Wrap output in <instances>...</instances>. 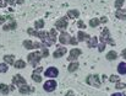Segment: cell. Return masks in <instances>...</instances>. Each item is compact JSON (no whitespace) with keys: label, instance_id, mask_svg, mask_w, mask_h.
I'll list each match as a JSON object with an SVG mask.
<instances>
[{"label":"cell","instance_id":"obj_1","mask_svg":"<svg viewBox=\"0 0 126 96\" xmlns=\"http://www.w3.org/2000/svg\"><path fill=\"white\" fill-rule=\"evenodd\" d=\"M100 42L102 43H109L110 46H115V42L110 38V33L108 28H103L102 33H100Z\"/></svg>","mask_w":126,"mask_h":96},{"label":"cell","instance_id":"obj_2","mask_svg":"<svg viewBox=\"0 0 126 96\" xmlns=\"http://www.w3.org/2000/svg\"><path fill=\"white\" fill-rule=\"evenodd\" d=\"M42 53L41 52H34V53H31V54H28V62H30V64H32L33 67H36L38 63H39V60L42 59Z\"/></svg>","mask_w":126,"mask_h":96},{"label":"cell","instance_id":"obj_3","mask_svg":"<svg viewBox=\"0 0 126 96\" xmlns=\"http://www.w3.org/2000/svg\"><path fill=\"white\" fill-rule=\"evenodd\" d=\"M87 84L91 85V86H94V88H99L100 86V78L98 75H88L87 78Z\"/></svg>","mask_w":126,"mask_h":96},{"label":"cell","instance_id":"obj_4","mask_svg":"<svg viewBox=\"0 0 126 96\" xmlns=\"http://www.w3.org/2000/svg\"><path fill=\"white\" fill-rule=\"evenodd\" d=\"M67 25H69V22H67V17H61V19H59L58 21H56V24H55V28L56 30H60V31H65L66 28H67Z\"/></svg>","mask_w":126,"mask_h":96},{"label":"cell","instance_id":"obj_5","mask_svg":"<svg viewBox=\"0 0 126 96\" xmlns=\"http://www.w3.org/2000/svg\"><path fill=\"white\" fill-rule=\"evenodd\" d=\"M56 86H58V84H56L55 80H48V81L44 83L43 89H44L45 91H48V93H51V91H54V90L56 89Z\"/></svg>","mask_w":126,"mask_h":96},{"label":"cell","instance_id":"obj_6","mask_svg":"<svg viewBox=\"0 0 126 96\" xmlns=\"http://www.w3.org/2000/svg\"><path fill=\"white\" fill-rule=\"evenodd\" d=\"M23 47L26 48V49H33V48L44 47V45L37 43V42H32L31 40H26V41H23Z\"/></svg>","mask_w":126,"mask_h":96},{"label":"cell","instance_id":"obj_7","mask_svg":"<svg viewBox=\"0 0 126 96\" xmlns=\"http://www.w3.org/2000/svg\"><path fill=\"white\" fill-rule=\"evenodd\" d=\"M27 32H28L30 35H32V36H37V37H39L41 40H44L45 37H48V32H45V31H34L33 28H28Z\"/></svg>","mask_w":126,"mask_h":96},{"label":"cell","instance_id":"obj_8","mask_svg":"<svg viewBox=\"0 0 126 96\" xmlns=\"http://www.w3.org/2000/svg\"><path fill=\"white\" fill-rule=\"evenodd\" d=\"M81 53H82L81 49H79V48H74V49H71L70 55H69L67 59H69L70 62H76V59L79 58V55H81Z\"/></svg>","mask_w":126,"mask_h":96},{"label":"cell","instance_id":"obj_9","mask_svg":"<svg viewBox=\"0 0 126 96\" xmlns=\"http://www.w3.org/2000/svg\"><path fill=\"white\" fill-rule=\"evenodd\" d=\"M44 75H45L47 78H56V76L59 75V70H58L56 68H54V67H50V68H48V69L44 72Z\"/></svg>","mask_w":126,"mask_h":96},{"label":"cell","instance_id":"obj_10","mask_svg":"<svg viewBox=\"0 0 126 96\" xmlns=\"http://www.w3.org/2000/svg\"><path fill=\"white\" fill-rule=\"evenodd\" d=\"M12 84H14V85H17V86H20V85H23V84H26V80H25V78H22L20 74H17V75L12 76Z\"/></svg>","mask_w":126,"mask_h":96},{"label":"cell","instance_id":"obj_11","mask_svg":"<svg viewBox=\"0 0 126 96\" xmlns=\"http://www.w3.org/2000/svg\"><path fill=\"white\" fill-rule=\"evenodd\" d=\"M18 91H20L21 94H30V93L34 91V88L28 86L27 84H23V85H20V86H18Z\"/></svg>","mask_w":126,"mask_h":96},{"label":"cell","instance_id":"obj_12","mask_svg":"<svg viewBox=\"0 0 126 96\" xmlns=\"http://www.w3.org/2000/svg\"><path fill=\"white\" fill-rule=\"evenodd\" d=\"M70 35L69 33H66V32H61V35H60V37H59V41H60V43H63V45H67V43H70Z\"/></svg>","mask_w":126,"mask_h":96},{"label":"cell","instance_id":"obj_13","mask_svg":"<svg viewBox=\"0 0 126 96\" xmlns=\"http://www.w3.org/2000/svg\"><path fill=\"white\" fill-rule=\"evenodd\" d=\"M91 37H89V35H87L86 32L83 31H80L79 33H77V41L79 42H83V41H88Z\"/></svg>","mask_w":126,"mask_h":96},{"label":"cell","instance_id":"obj_14","mask_svg":"<svg viewBox=\"0 0 126 96\" xmlns=\"http://www.w3.org/2000/svg\"><path fill=\"white\" fill-rule=\"evenodd\" d=\"M65 53H66V48L60 47V48H58V49H56V50L53 53V57H54V58H60V57H63Z\"/></svg>","mask_w":126,"mask_h":96},{"label":"cell","instance_id":"obj_15","mask_svg":"<svg viewBox=\"0 0 126 96\" xmlns=\"http://www.w3.org/2000/svg\"><path fill=\"white\" fill-rule=\"evenodd\" d=\"M115 16L120 20H126V9H118L115 12Z\"/></svg>","mask_w":126,"mask_h":96},{"label":"cell","instance_id":"obj_16","mask_svg":"<svg viewBox=\"0 0 126 96\" xmlns=\"http://www.w3.org/2000/svg\"><path fill=\"white\" fill-rule=\"evenodd\" d=\"M16 27H17L16 21H15V20H11V22H10L9 25H4V26H2V30H4V31H10V30H15Z\"/></svg>","mask_w":126,"mask_h":96},{"label":"cell","instance_id":"obj_17","mask_svg":"<svg viewBox=\"0 0 126 96\" xmlns=\"http://www.w3.org/2000/svg\"><path fill=\"white\" fill-rule=\"evenodd\" d=\"M97 45H98V38H97V37H91V38L87 41L88 48H93V47H95Z\"/></svg>","mask_w":126,"mask_h":96},{"label":"cell","instance_id":"obj_18","mask_svg":"<svg viewBox=\"0 0 126 96\" xmlns=\"http://www.w3.org/2000/svg\"><path fill=\"white\" fill-rule=\"evenodd\" d=\"M79 16H80L79 10H69L67 11V17L69 19H77Z\"/></svg>","mask_w":126,"mask_h":96},{"label":"cell","instance_id":"obj_19","mask_svg":"<svg viewBox=\"0 0 126 96\" xmlns=\"http://www.w3.org/2000/svg\"><path fill=\"white\" fill-rule=\"evenodd\" d=\"M14 67L17 68V69H23V68H26V62L22 60V59H18L14 63Z\"/></svg>","mask_w":126,"mask_h":96},{"label":"cell","instance_id":"obj_20","mask_svg":"<svg viewBox=\"0 0 126 96\" xmlns=\"http://www.w3.org/2000/svg\"><path fill=\"white\" fill-rule=\"evenodd\" d=\"M108 60H115L116 58H118V53L115 52V50H110L108 54H107V57H105Z\"/></svg>","mask_w":126,"mask_h":96},{"label":"cell","instance_id":"obj_21","mask_svg":"<svg viewBox=\"0 0 126 96\" xmlns=\"http://www.w3.org/2000/svg\"><path fill=\"white\" fill-rule=\"evenodd\" d=\"M118 72H119V74L125 75L126 74V63H120V64L118 65Z\"/></svg>","mask_w":126,"mask_h":96},{"label":"cell","instance_id":"obj_22","mask_svg":"<svg viewBox=\"0 0 126 96\" xmlns=\"http://www.w3.org/2000/svg\"><path fill=\"white\" fill-rule=\"evenodd\" d=\"M67 69H69V72H70V73L76 72V70L79 69V63H77V62H72V63L69 65V68H67Z\"/></svg>","mask_w":126,"mask_h":96},{"label":"cell","instance_id":"obj_23","mask_svg":"<svg viewBox=\"0 0 126 96\" xmlns=\"http://www.w3.org/2000/svg\"><path fill=\"white\" fill-rule=\"evenodd\" d=\"M4 60H5L6 64H14L15 63V57L14 55H5Z\"/></svg>","mask_w":126,"mask_h":96},{"label":"cell","instance_id":"obj_24","mask_svg":"<svg viewBox=\"0 0 126 96\" xmlns=\"http://www.w3.org/2000/svg\"><path fill=\"white\" fill-rule=\"evenodd\" d=\"M9 91H10V88L7 86V85H5V84H0V93L1 94H9Z\"/></svg>","mask_w":126,"mask_h":96},{"label":"cell","instance_id":"obj_25","mask_svg":"<svg viewBox=\"0 0 126 96\" xmlns=\"http://www.w3.org/2000/svg\"><path fill=\"white\" fill-rule=\"evenodd\" d=\"M99 24H100V20H99V19H92V20L89 21V26H91V27H93V28H94V27H97Z\"/></svg>","mask_w":126,"mask_h":96},{"label":"cell","instance_id":"obj_26","mask_svg":"<svg viewBox=\"0 0 126 96\" xmlns=\"http://www.w3.org/2000/svg\"><path fill=\"white\" fill-rule=\"evenodd\" d=\"M32 79H33V81H36V83H42V76L38 75L37 73H33V74H32Z\"/></svg>","mask_w":126,"mask_h":96},{"label":"cell","instance_id":"obj_27","mask_svg":"<svg viewBox=\"0 0 126 96\" xmlns=\"http://www.w3.org/2000/svg\"><path fill=\"white\" fill-rule=\"evenodd\" d=\"M34 27H36V28H43V27H44V20L41 19V20L36 21V22H34Z\"/></svg>","mask_w":126,"mask_h":96},{"label":"cell","instance_id":"obj_28","mask_svg":"<svg viewBox=\"0 0 126 96\" xmlns=\"http://www.w3.org/2000/svg\"><path fill=\"white\" fill-rule=\"evenodd\" d=\"M48 33H49V37H50V38H53V40L56 41V28H51Z\"/></svg>","mask_w":126,"mask_h":96},{"label":"cell","instance_id":"obj_29","mask_svg":"<svg viewBox=\"0 0 126 96\" xmlns=\"http://www.w3.org/2000/svg\"><path fill=\"white\" fill-rule=\"evenodd\" d=\"M7 64L6 63H0V73H6L7 72Z\"/></svg>","mask_w":126,"mask_h":96},{"label":"cell","instance_id":"obj_30","mask_svg":"<svg viewBox=\"0 0 126 96\" xmlns=\"http://www.w3.org/2000/svg\"><path fill=\"white\" fill-rule=\"evenodd\" d=\"M109 80H110L111 83H118V81H120V78H119L118 75H111V76L109 78Z\"/></svg>","mask_w":126,"mask_h":96},{"label":"cell","instance_id":"obj_31","mask_svg":"<svg viewBox=\"0 0 126 96\" xmlns=\"http://www.w3.org/2000/svg\"><path fill=\"white\" fill-rule=\"evenodd\" d=\"M124 2H125V0H116L114 5H115V7H116V9H120V7L123 6V4H124Z\"/></svg>","mask_w":126,"mask_h":96},{"label":"cell","instance_id":"obj_32","mask_svg":"<svg viewBox=\"0 0 126 96\" xmlns=\"http://www.w3.org/2000/svg\"><path fill=\"white\" fill-rule=\"evenodd\" d=\"M11 19H12V16H4V15H2V16H0V25H1V24H4L6 20H11Z\"/></svg>","mask_w":126,"mask_h":96},{"label":"cell","instance_id":"obj_33","mask_svg":"<svg viewBox=\"0 0 126 96\" xmlns=\"http://www.w3.org/2000/svg\"><path fill=\"white\" fill-rule=\"evenodd\" d=\"M115 88H116V89H119V90H121V89H125V88H126V84H125V83H120V81H118Z\"/></svg>","mask_w":126,"mask_h":96},{"label":"cell","instance_id":"obj_34","mask_svg":"<svg viewBox=\"0 0 126 96\" xmlns=\"http://www.w3.org/2000/svg\"><path fill=\"white\" fill-rule=\"evenodd\" d=\"M41 53H42V55H43V57H48L49 52H48V49L45 48V46H44V47H42V52H41Z\"/></svg>","mask_w":126,"mask_h":96},{"label":"cell","instance_id":"obj_35","mask_svg":"<svg viewBox=\"0 0 126 96\" xmlns=\"http://www.w3.org/2000/svg\"><path fill=\"white\" fill-rule=\"evenodd\" d=\"M77 43H79V41H77L75 37H71V38H70V45H74V46H76Z\"/></svg>","mask_w":126,"mask_h":96},{"label":"cell","instance_id":"obj_36","mask_svg":"<svg viewBox=\"0 0 126 96\" xmlns=\"http://www.w3.org/2000/svg\"><path fill=\"white\" fill-rule=\"evenodd\" d=\"M104 49H105V43H100V45L98 46V50H99V52H103Z\"/></svg>","mask_w":126,"mask_h":96},{"label":"cell","instance_id":"obj_37","mask_svg":"<svg viewBox=\"0 0 126 96\" xmlns=\"http://www.w3.org/2000/svg\"><path fill=\"white\" fill-rule=\"evenodd\" d=\"M77 25H79V27H80V28H86V25H84L83 21H79V24H77Z\"/></svg>","mask_w":126,"mask_h":96},{"label":"cell","instance_id":"obj_38","mask_svg":"<svg viewBox=\"0 0 126 96\" xmlns=\"http://www.w3.org/2000/svg\"><path fill=\"white\" fill-rule=\"evenodd\" d=\"M42 72H43V68H42V67H38V68H37V69H36L33 73H37V74H39V73H42Z\"/></svg>","mask_w":126,"mask_h":96},{"label":"cell","instance_id":"obj_39","mask_svg":"<svg viewBox=\"0 0 126 96\" xmlns=\"http://www.w3.org/2000/svg\"><path fill=\"white\" fill-rule=\"evenodd\" d=\"M5 2H7V4H10V5H15L16 0H5Z\"/></svg>","mask_w":126,"mask_h":96},{"label":"cell","instance_id":"obj_40","mask_svg":"<svg viewBox=\"0 0 126 96\" xmlns=\"http://www.w3.org/2000/svg\"><path fill=\"white\" fill-rule=\"evenodd\" d=\"M99 20H100V24H105V22L108 21V19H107V17H100Z\"/></svg>","mask_w":126,"mask_h":96},{"label":"cell","instance_id":"obj_41","mask_svg":"<svg viewBox=\"0 0 126 96\" xmlns=\"http://www.w3.org/2000/svg\"><path fill=\"white\" fill-rule=\"evenodd\" d=\"M121 54H123V57L126 59V48L125 49H123V52H121Z\"/></svg>","mask_w":126,"mask_h":96},{"label":"cell","instance_id":"obj_42","mask_svg":"<svg viewBox=\"0 0 126 96\" xmlns=\"http://www.w3.org/2000/svg\"><path fill=\"white\" fill-rule=\"evenodd\" d=\"M65 96H75V95H74V93H72V91H67V94H66Z\"/></svg>","mask_w":126,"mask_h":96},{"label":"cell","instance_id":"obj_43","mask_svg":"<svg viewBox=\"0 0 126 96\" xmlns=\"http://www.w3.org/2000/svg\"><path fill=\"white\" fill-rule=\"evenodd\" d=\"M6 6V2H2V1H0V7H5Z\"/></svg>","mask_w":126,"mask_h":96},{"label":"cell","instance_id":"obj_44","mask_svg":"<svg viewBox=\"0 0 126 96\" xmlns=\"http://www.w3.org/2000/svg\"><path fill=\"white\" fill-rule=\"evenodd\" d=\"M111 96H125V95H123V94H120V93H116V94H113Z\"/></svg>","mask_w":126,"mask_h":96},{"label":"cell","instance_id":"obj_45","mask_svg":"<svg viewBox=\"0 0 126 96\" xmlns=\"http://www.w3.org/2000/svg\"><path fill=\"white\" fill-rule=\"evenodd\" d=\"M23 1H25V0H16L17 4H23Z\"/></svg>","mask_w":126,"mask_h":96},{"label":"cell","instance_id":"obj_46","mask_svg":"<svg viewBox=\"0 0 126 96\" xmlns=\"http://www.w3.org/2000/svg\"><path fill=\"white\" fill-rule=\"evenodd\" d=\"M9 88H10V90H14V89H15V86H14V84H12V85H10Z\"/></svg>","mask_w":126,"mask_h":96},{"label":"cell","instance_id":"obj_47","mask_svg":"<svg viewBox=\"0 0 126 96\" xmlns=\"http://www.w3.org/2000/svg\"><path fill=\"white\" fill-rule=\"evenodd\" d=\"M0 1H1V0H0Z\"/></svg>","mask_w":126,"mask_h":96}]
</instances>
